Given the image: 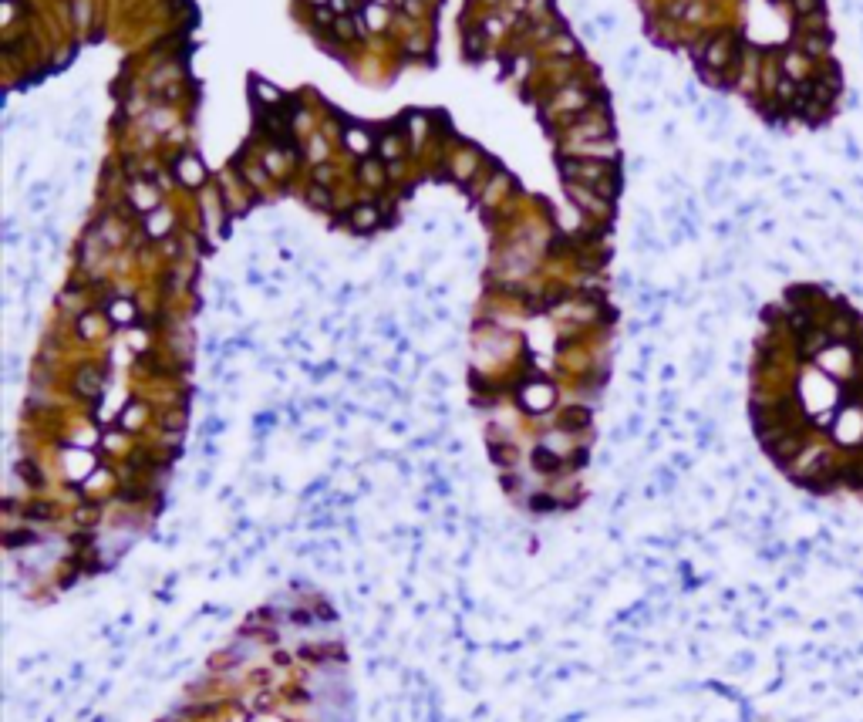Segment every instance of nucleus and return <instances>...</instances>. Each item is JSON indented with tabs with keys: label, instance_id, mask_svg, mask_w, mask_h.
Masks as SVG:
<instances>
[{
	"label": "nucleus",
	"instance_id": "obj_14",
	"mask_svg": "<svg viewBox=\"0 0 863 722\" xmlns=\"http://www.w3.org/2000/svg\"><path fill=\"white\" fill-rule=\"evenodd\" d=\"M847 156H850L853 162H860V159H863V156H860V149H857V142H853V139H847Z\"/></svg>",
	"mask_w": 863,
	"mask_h": 722
},
{
	"label": "nucleus",
	"instance_id": "obj_17",
	"mask_svg": "<svg viewBox=\"0 0 863 722\" xmlns=\"http://www.w3.org/2000/svg\"><path fill=\"white\" fill-rule=\"evenodd\" d=\"M685 102L698 105V88H695V85H688V88H685Z\"/></svg>",
	"mask_w": 863,
	"mask_h": 722
},
{
	"label": "nucleus",
	"instance_id": "obj_7",
	"mask_svg": "<svg viewBox=\"0 0 863 722\" xmlns=\"http://www.w3.org/2000/svg\"><path fill=\"white\" fill-rule=\"evenodd\" d=\"M51 510H54L51 503H34V507H24V517L27 520H51L54 517Z\"/></svg>",
	"mask_w": 863,
	"mask_h": 722
},
{
	"label": "nucleus",
	"instance_id": "obj_16",
	"mask_svg": "<svg viewBox=\"0 0 863 722\" xmlns=\"http://www.w3.org/2000/svg\"><path fill=\"white\" fill-rule=\"evenodd\" d=\"M311 203H317V206L324 203V206H327V193H321V189L314 186V189H311Z\"/></svg>",
	"mask_w": 863,
	"mask_h": 722
},
{
	"label": "nucleus",
	"instance_id": "obj_4",
	"mask_svg": "<svg viewBox=\"0 0 863 722\" xmlns=\"http://www.w3.org/2000/svg\"><path fill=\"white\" fill-rule=\"evenodd\" d=\"M533 466H537L540 473H557V469H560V456L550 453L547 446H540L537 453H533Z\"/></svg>",
	"mask_w": 863,
	"mask_h": 722
},
{
	"label": "nucleus",
	"instance_id": "obj_8",
	"mask_svg": "<svg viewBox=\"0 0 863 722\" xmlns=\"http://www.w3.org/2000/svg\"><path fill=\"white\" fill-rule=\"evenodd\" d=\"M253 88H257L260 102H270V105H280V92H277V88H267V85H263V81H253Z\"/></svg>",
	"mask_w": 863,
	"mask_h": 722
},
{
	"label": "nucleus",
	"instance_id": "obj_2",
	"mask_svg": "<svg viewBox=\"0 0 863 722\" xmlns=\"http://www.w3.org/2000/svg\"><path fill=\"white\" fill-rule=\"evenodd\" d=\"M830 44H833V38H830V31L826 34H799V51L806 54V58L813 61H830Z\"/></svg>",
	"mask_w": 863,
	"mask_h": 722
},
{
	"label": "nucleus",
	"instance_id": "obj_22",
	"mask_svg": "<svg viewBox=\"0 0 863 722\" xmlns=\"http://www.w3.org/2000/svg\"><path fill=\"white\" fill-rule=\"evenodd\" d=\"M671 135H675V122H668L665 129H661V139H671Z\"/></svg>",
	"mask_w": 863,
	"mask_h": 722
},
{
	"label": "nucleus",
	"instance_id": "obj_20",
	"mask_svg": "<svg viewBox=\"0 0 863 722\" xmlns=\"http://www.w3.org/2000/svg\"><path fill=\"white\" fill-rule=\"evenodd\" d=\"M644 166H648V159H644V156H638V159L631 162V169H634V173H641Z\"/></svg>",
	"mask_w": 863,
	"mask_h": 722
},
{
	"label": "nucleus",
	"instance_id": "obj_1",
	"mask_svg": "<svg viewBox=\"0 0 863 722\" xmlns=\"http://www.w3.org/2000/svg\"><path fill=\"white\" fill-rule=\"evenodd\" d=\"M749 419L772 466L810 496L863 500V311L830 284L762 308Z\"/></svg>",
	"mask_w": 863,
	"mask_h": 722
},
{
	"label": "nucleus",
	"instance_id": "obj_19",
	"mask_svg": "<svg viewBox=\"0 0 863 722\" xmlns=\"http://www.w3.org/2000/svg\"><path fill=\"white\" fill-rule=\"evenodd\" d=\"M729 173H732V176H742V173H746V162H732Z\"/></svg>",
	"mask_w": 863,
	"mask_h": 722
},
{
	"label": "nucleus",
	"instance_id": "obj_13",
	"mask_svg": "<svg viewBox=\"0 0 863 722\" xmlns=\"http://www.w3.org/2000/svg\"><path fill=\"white\" fill-rule=\"evenodd\" d=\"M654 112V102L648 98V102H634V115H651Z\"/></svg>",
	"mask_w": 863,
	"mask_h": 722
},
{
	"label": "nucleus",
	"instance_id": "obj_18",
	"mask_svg": "<svg viewBox=\"0 0 863 722\" xmlns=\"http://www.w3.org/2000/svg\"><path fill=\"white\" fill-rule=\"evenodd\" d=\"M843 98H847V105H850V108H860V92H847Z\"/></svg>",
	"mask_w": 863,
	"mask_h": 722
},
{
	"label": "nucleus",
	"instance_id": "obj_21",
	"mask_svg": "<svg viewBox=\"0 0 863 722\" xmlns=\"http://www.w3.org/2000/svg\"><path fill=\"white\" fill-rule=\"evenodd\" d=\"M14 129H17V119H14V115H7V119H4V132H14Z\"/></svg>",
	"mask_w": 863,
	"mask_h": 722
},
{
	"label": "nucleus",
	"instance_id": "obj_5",
	"mask_svg": "<svg viewBox=\"0 0 863 722\" xmlns=\"http://www.w3.org/2000/svg\"><path fill=\"white\" fill-rule=\"evenodd\" d=\"M590 426V409H567L563 412V429H587Z\"/></svg>",
	"mask_w": 863,
	"mask_h": 722
},
{
	"label": "nucleus",
	"instance_id": "obj_12",
	"mask_svg": "<svg viewBox=\"0 0 863 722\" xmlns=\"http://www.w3.org/2000/svg\"><path fill=\"white\" fill-rule=\"evenodd\" d=\"M371 220H375V213H371V210H361V213H354V223H358L361 230H365V227H371Z\"/></svg>",
	"mask_w": 863,
	"mask_h": 722
},
{
	"label": "nucleus",
	"instance_id": "obj_3",
	"mask_svg": "<svg viewBox=\"0 0 863 722\" xmlns=\"http://www.w3.org/2000/svg\"><path fill=\"white\" fill-rule=\"evenodd\" d=\"M4 544L11 547V550H17V547H34V544H41V537L34 534V530H7Z\"/></svg>",
	"mask_w": 863,
	"mask_h": 722
},
{
	"label": "nucleus",
	"instance_id": "obj_11",
	"mask_svg": "<svg viewBox=\"0 0 863 722\" xmlns=\"http://www.w3.org/2000/svg\"><path fill=\"white\" fill-rule=\"evenodd\" d=\"M226 429V422L223 419H216V415H210V419H206V436H220V432Z\"/></svg>",
	"mask_w": 863,
	"mask_h": 722
},
{
	"label": "nucleus",
	"instance_id": "obj_9",
	"mask_svg": "<svg viewBox=\"0 0 863 722\" xmlns=\"http://www.w3.org/2000/svg\"><path fill=\"white\" fill-rule=\"evenodd\" d=\"M493 459L499 466H510V463H516V449H510V446H493Z\"/></svg>",
	"mask_w": 863,
	"mask_h": 722
},
{
	"label": "nucleus",
	"instance_id": "obj_10",
	"mask_svg": "<svg viewBox=\"0 0 863 722\" xmlns=\"http://www.w3.org/2000/svg\"><path fill=\"white\" fill-rule=\"evenodd\" d=\"M530 507L537 510V513H540V510L547 513V510H557V500H553V496H547V493H543V496L537 493V496H533V500H530Z\"/></svg>",
	"mask_w": 863,
	"mask_h": 722
},
{
	"label": "nucleus",
	"instance_id": "obj_15",
	"mask_svg": "<svg viewBox=\"0 0 863 722\" xmlns=\"http://www.w3.org/2000/svg\"><path fill=\"white\" fill-rule=\"evenodd\" d=\"M708 115H712V108H708V105H698V108H695V119H698V122H708Z\"/></svg>",
	"mask_w": 863,
	"mask_h": 722
},
{
	"label": "nucleus",
	"instance_id": "obj_6",
	"mask_svg": "<svg viewBox=\"0 0 863 722\" xmlns=\"http://www.w3.org/2000/svg\"><path fill=\"white\" fill-rule=\"evenodd\" d=\"M287 621L294 628H311L314 625V615L307 608H294V611H287Z\"/></svg>",
	"mask_w": 863,
	"mask_h": 722
}]
</instances>
